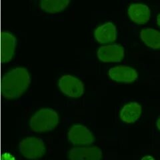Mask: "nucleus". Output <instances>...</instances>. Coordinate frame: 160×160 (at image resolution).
<instances>
[{"label": "nucleus", "instance_id": "obj_1", "mask_svg": "<svg viewBox=\"0 0 160 160\" xmlns=\"http://www.w3.org/2000/svg\"><path fill=\"white\" fill-rule=\"evenodd\" d=\"M32 78L28 69L16 68L4 75L2 81V95L5 99H16L26 92L31 84Z\"/></svg>", "mask_w": 160, "mask_h": 160}, {"label": "nucleus", "instance_id": "obj_2", "mask_svg": "<svg viewBox=\"0 0 160 160\" xmlns=\"http://www.w3.org/2000/svg\"><path fill=\"white\" fill-rule=\"evenodd\" d=\"M59 121V115L56 110L49 108H42L32 116L29 127L33 132H48L56 129Z\"/></svg>", "mask_w": 160, "mask_h": 160}, {"label": "nucleus", "instance_id": "obj_3", "mask_svg": "<svg viewBox=\"0 0 160 160\" xmlns=\"http://www.w3.org/2000/svg\"><path fill=\"white\" fill-rule=\"evenodd\" d=\"M19 152L28 159L41 158L46 153V146L42 139L28 137L22 140L19 145Z\"/></svg>", "mask_w": 160, "mask_h": 160}, {"label": "nucleus", "instance_id": "obj_4", "mask_svg": "<svg viewBox=\"0 0 160 160\" xmlns=\"http://www.w3.org/2000/svg\"><path fill=\"white\" fill-rule=\"evenodd\" d=\"M58 87L62 93L71 98H79L84 93L83 82L72 75H65L60 78Z\"/></svg>", "mask_w": 160, "mask_h": 160}, {"label": "nucleus", "instance_id": "obj_5", "mask_svg": "<svg viewBox=\"0 0 160 160\" xmlns=\"http://www.w3.org/2000/svg\"><path fill=\"white\" fill-rule=\"evenodd\" d=\"M68 140L74 146H87L95 142L93 133L82 124H75L69 129L68 133Z\"/></svg>", "mask_w": 160, "mask_h": 160}, {"label": "nucleus", "instance_id": "obj_6", "mask_svg": "<svg viewBox=\"0 0 160 160\" xmlns=\"http://www.w3.org/2000/svg\"><path fill=\"white\" fill-rule=\"evenodd\" d=\"M97 57L103 63H119L125 57V48L117 43L103 45L98 49Z\"/></svg>", "mask_w": 160, "mask_h": 160}, {"label": "nucleus", "instance_id": "obj_7", "mask_svg": "<svg viewBox=\"0 0 160 160\" xmlns=\"http://www.w3.org/2000/svg\"><path fill=\"white\" fill-rule=\"evenodd\" d=\"M108 76L114 82L131 83L136 81L138 73L136 70L132 67L120 65L110 68L108 70Z\"/></svg>", "mask_w": 160, "mask_h": 160}, {"label": "nucleus", "instance_id": "obj_8", "mask_svg": "<svg viewBox=\"0 0 160 160\" xmlns=\"http://www.w3.org/2000/svg\"><path fill=\"white\" fill-rule=\"evenodd\" d=\"M103 153L96 146H80L72 148L68 153L69 160H101Z\"/></svg>", "mask_w": 160, "mask_h": 160}, {"label": "nucleus", "instance_id": "obj_9", "mask_svg": "<svg viewBox=\"0 0 160 160\" xmlns=\"http://www.w3.org/2000/svg\"><path fill=\"white\" fill-rule=\"evenodd\" d=\"M93 36L95 39L99 43L109 44L116 41L118 38L117 28L112 22H106L95 29Z\"/></svg>", "mask_w": 160, "mask_h": 160}, {"label": "nucleus", "instance_id": "obj_10", "mask_svg": "<svg viewBox=\"0 0 160 160\" xmlns=\"http://www.w3.org/2000/svg\"><path fill=\"white\" fill-rule=\"evenodd\" d=\"M129 19L135 23L144 25L149 21L152 16L151 9L147 5L142 3H135L129 6L128 9Z\"/></svg>", "mask_w": 160, "mask_h": 160}, {"label": "nucleus", "instance_id": "obj_11", "mask_svg": "<svg viewBox=\"0 0 160 160\" xmlns=\"http://www.w3.org/2000/svg\"><path fill=\"white\" fill-rule=\"evenodd\" d=\"M17 39L9 32H4L2 39V58L4 63H9L13 58L17 47Z\"/></svg>", "mask_w": 160, "mask_h": 160}, {"label": "nucleus", "instance_id": "obj_12", "mask_svg": "<svg viewBox=\"0 0 160 160\" xmlns=\"http://www.w3.org/2000/svg\"><path fill=\"white\" fill-rule=\"evenodd\" d=\"M142 107L136 102H129L124 105L120 111L119 117L122 121L126 123H133L136 122L141 117Z\"/></svg>", "mask_w": 160, "mask_h": 160}, {"label": "nucleus", "instance_id": "obj_13", "mask_svg": "<svg viewBox=\"0 0 160 160\" xmlns=\"http://www.w3.org/2000/svg\"><path fill=\"white\" fill-rule=\"evenodd\" d=\"M140 39L146 46L154 50L160 49V32L153 28H143L139 33Z\"/></svg>", "mask_w": 160, "mask_h": 160}, {"label": "nucleus", "instance_id": "obj_14", "mask_svg": "<svg viewBox=\"0 0 160 160\" xmlns=\"http://www.w3.org/2000/svg\"><path fill=\"white\" fill-rule=\"evenodd\" d=\"M70 2L71 0H40V7L45 12L55 14L66 9Z\"/></svg>", "mask_w": 160, "mask_h": 160}, {"label": "nucleus", "instance_id": "obj_15", "mask_svg": "<svg viewBox=\"0 0 160 160\" xmlns=\"http://www.w3.org/2000/svg\"><path fill=\"white\" fill-rule=\"evenodd\" d=\"M2 160H16L12 154L9 153H5L2 155Z\"/></svg>", "mask_w": 160, "mask_h": 160}, {"label": "nucleus", "instance_id": "obj_16", "mask_svg": "<svg viewBox=\"0 0 160 160\" xmlns=\"http://www.w3.org/2000/svg\"><path fill=\"white\" fill-rule=\"evenodd\" d=\"M141 160H156L152 156H146L143 157Z\"/></svg>", "mask_w": 160, "mask_h": 160}, {"label": "nucleus", "instance_id": "obj_17", "mask_svg": "<svg viewBox=\"0 0 160 160\" xmlns=\"http://www.w3.org/2000/svg\"><path fill=\"white\" fill-rule=\"evenodd\" d=\"M156 22H157L158 26H159V28H160V13H159V14L158 15V16H157V19H156Z\"/></svg>", "mask_w": 160, "mask_h": 160}, {"label": "nucleus", "instance_id": "obj_18", "mask_svg": "<svg viewBox=\"0 0 160 160\" xmlns=\"http://www.w3.org/2000/svg\"><path fill=\"white\" fill-rule=\"evenodd\" d=\"M156 126H157V128H158L159 131L160 132V116H159V118L158 119L157 122H156Z\"/></svg>", "mask_w": 160, "mask_h": 160}]
</instances>
